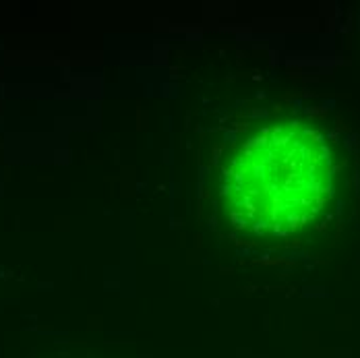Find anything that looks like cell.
<instances>
[{
  "label": "cell",
  "instance_id": "6da1fadb",
  "mask_svg": "<svg viewBox=\"0 0 360 358\" xmlns=\"http://www.w3.org/2000/svg\"><path fill=\"white\" fill-rule=\"evenodd\" d=\"M333 195L325 137L302 122H276L236 147L221 172V203L236 228L288 236L317 219Z\"/></svg>",
  "mask_w": 360,
  "mask_h": 358
}]
</instances>
